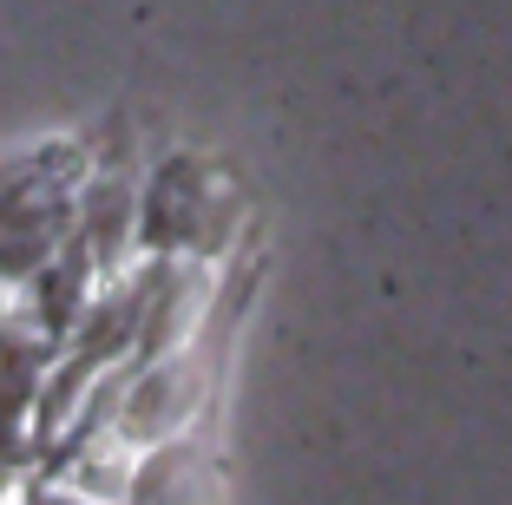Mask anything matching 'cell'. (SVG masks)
I'll return each mask as SVG.
<instances>
[{"instance_id":"obj_1","label":"cell","mask_w":512,"mask_h":505,"mask_svg":"<svg viewBox=\"0 0 512 505\" xmlns=\"http://www.w3.org/2000/svg\"><path fill=\"white\" fill-rule=\"evenodd\" d=\"M66 223H73V204H66L60 184L40 178V171L14 178V191L0 197V276H27V269H40L46 256L60 250Z\"/></svg>"},{"instance_id":"obj_2","label":"cell","mask_w":512,"mask_h":505,"mask_svg":"<svg viewBox=\"0 0 512 505\" xmlns=\"http://www.w3.org/2000/svg\"><path fill=\"white\" fill-rule=\"evenodd\" d=\"M204 223H211V184L197 178L191 164H165V178L145 204V237L158 250H171V243L204 237Z\"/></svg>"},{"instance_id":"obj_3","label":"cell","mask_w":512,"mask_h":505,"mask_svg":"<svg viewBox=\"0 0 512 505\" xmlns=\"http://www.w3.org/2000/svg\"><path fill=\"white\" fill-rule=\"evenodd\" d=\"M27 505H86V499H60L53 486H33V499H27Z\"/></svg>"},{"instance_id":"obj_4","label":"cell","mask_w":512,"mask_h":505,"mask_svg":"<svg viewBox=\"0 0 512 505\" xmlns=\"http://www.w3.org/2000/svg\"><path fill=\"white\" fill-rule=\"evenodd\" d=\"M0 283H7V276H0Z\"/></svg>"}]
</instances>
